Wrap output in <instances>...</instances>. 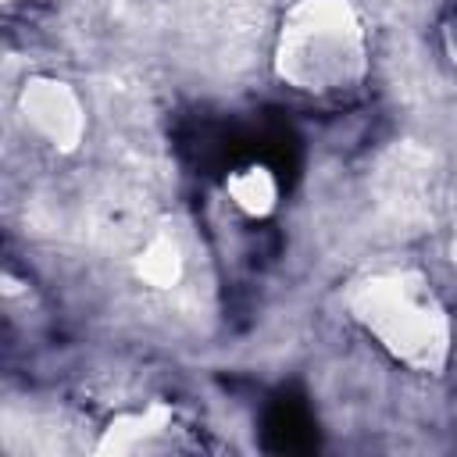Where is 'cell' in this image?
Returning a JSON list of instances; mask_svg holds the SVG:
<instances>
[{
  "label": "cell",
  "instance_id": "obj_1",
  "mask_svg": "<svg viewBox=\"0 0 457 457\" xmlns=\"http://www.w3.org/2000/svg\"><path fill=\"white\" fill-rule=\"evenodd\" d=\"M264 439L271 450H286V453H296V450H307L314 443V432H311V418L300 403L293 400H278L264 421Z\"/></svg>",
  "mask_w": 457,
  "mask_h": 457
}]
</instances>
